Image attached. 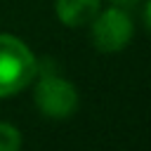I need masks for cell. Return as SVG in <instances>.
I'll list each match as a JSON object with an SVG mask.
<instances>
[{
	"label": "cell",
	"instance_id": "obj_5",
	"mask_svg": "<svg viewBox=\"0 0 151 151\" xmlns=\"http://www.w3.org/2000/svg\"><path fill=\"white\" fill-rule=\"evenodd\" d=\"M0 151H21V132L5 120H0Z\"/></svg>",
	"mask_w": 151,
	"mask_h": 151
},
{
	"label": "cell",
	"instance_id": "obj_6",
	"mask_svg": "<svg viewBox=\"0 0 151 151\" xmlns=\"http://www.w3.org/2000/svg\"><path fill=\"white\" fill-rule=\"evenodd\" d=\"M144 21H146V28L151 31V0L146 2V9H144Z\"/></svg>",
	"mask_w": 151,
	"mask_h": 151
},
{
	"label": "cell",
	"instance_id": "obj_1",
	"mask_svg": "<svg viewBox=\"0 0 151 151\" xmlns=\"http://www.w3.org/2000/svg\"><path fill=\"white\" fill-rule=\"evenodd\" d=\"M38 73L31 47L12 33H0V99L26 90Z\"/></svg>",
	"mask_w": 151,
	"mask_h": 151
},
{
	"label": "cell",
	"instance_id": "obj_4",
	"mask_svg": "<svg viewBox=\"0 0 151 151\" xmlns=\"http://www.w3.org/2000/svg\"><path fill=\"white\" fill-rule=\"evenodd\" d=\"M54 12L64 26L80 28L92 24V19L99 14V0H57Z\"/></svg>",
	"mask_w": 151,
	"mask_h": 151
},
{
	"label": "cell",
	"instance_id": "obj_3",
	"mask_svg": "<svg viewBox=\"0 0 151 151\" xmlns=\"http://www.w3.org/2000/svg\"><path fill=\"white\" fill-rule=\"evenodd\" d=\"M134 33L132 19L118 7H109L92 19V42L99 52H120L130 45Z\"/></svg>",
	"mask_w": 151,
	"mask_h": 151
},
{
	"label": "cell",
	"instance_id": "obj_2",
	"mask_svg": "<svg viewBox=\"0 0 151 151\" xmlns=\"http://www.w3.org/2000/svg\"><path fill=\"white\" fill-rule=\"evenodd\" d=\"M35 106L42 111V116L64 120L78 109V90L71 80L57 73H45L35 85Z\"/></svg>",
	"mask_w": 151,
	"mask_h": 151
}]
</instances>
